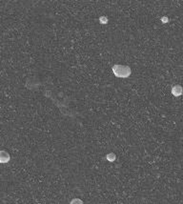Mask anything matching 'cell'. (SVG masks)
<instances>
[{
	"label": "cell",
	"mask_w": 183,
	"mask_h": 204,
	"mask_svg": "<svg viewBox=\"0 0 183 204\" xmlns=\"http://www.w3.org/2000/svg\"><path fill=\"white\" fill-rule=\"evenodd\" d=\"M113 73L115 76L121 78H126L128 76H130L132 74L131 68L129 66L125 65H114L113 66Z\"/></svg>",
	"instance_id": "obj_1"
},
{
	"label": "cell",
	"mask_w": 183,
	"mask_h": 204,
	"mask_svg": "<svg viewBox=\"0 0 183 204\" xmlns=\"http://www.w3.org/2000/svg\"><path fill=\"white\" fill-rule=\"evenodd\" d=\"M11 159V157H10V154L8 152L4 151H0V163H8Z\"/></svg>",
	"instance_id": "obj_2"
},
{
	"label": "cell",
	"mask_w": 183,
	"mask_h": 204,
	"mask_svg": "<svg viewBox=\"0 0 183 204\" xmlns=\"http://www.w3.org/2000/svg\"><path fill=\"white\" fill-rule=\"evenodd\" d=\"M172 94L175 95V97H179V95H181L183 94V89L181 86L179 85H176V86H174L172 89Z\"/></svg>",
	"instance_id": "obj_3"
},
{
	"label": "cell",
	"mask_w": 183,
	"mask_h": 204,
	"mask_svg": "<svg viewBox=\"0 0 183 204\" xmlns=\"http://www.w3.org/2000/svg\"><path fill=\"white\" fill-rule=\"evenodd\" d=\"M115 155L114 154V153H110V154H108L107 155H106V158H107V160L108 161H110V162H113L115 160Z\"/></svg>",
	"instance_id": "obj_4"
},
{
	"label": "cell",
	"mask_w": 183,
	"mask_h": 204,
	"mask_svg": "<svg viewBox=\"0 0 183 204\" xmlns=\"http://www.w3.org/2000/svg\"><path fill=\"white\" fill-rule=\"evenodd\" d=\"M70 204H84V203H83V201L80 199H73L70 202Z\"/></svg>",
	"instance_id": "obj_5"
},
{
	"label": "cell",
	"mask_w": 183,
	"mask_h": 204,
	"mask_svg": "<svg viewBox=\"0 0 183 204\" xmlns=\"http://www.w3.org/2000/svg\"><path fill=\"white\" fill-rule=\"evenodd\" d=\"M99 22L101 24H107L108 23V18L106 16H100L99 17Z\"/></svg>",
	"instance_id": "obj_6"
},
{
	"label": "cell",
	"mask_w": 183,
	"mask_h": 204,
	"mask_svg": "<svg viewBox=\"0 0 183 204\" xmlns=\"http://www.w3.org/2000/svg\"><path fill=\"white\" fill-rule=\"evenodd\" d=\"M168 17H165V16H163L162 18H161V21L163 22V23H166V22H168Z\"/></svg>",
	"instance_id": "obj_7"
}]
</instances>
